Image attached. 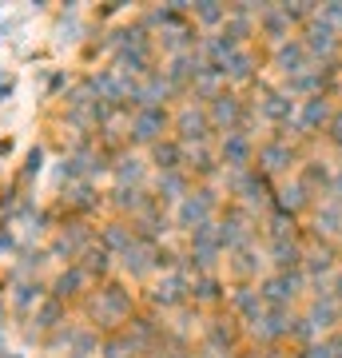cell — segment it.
Masks as SVG:
<instances>
[{
  "label": "cell",
  "mask_w": 342,
  "mask_h": 358,
  "mask_svg": "<svg viewBox=\"0 0 342 358\" xmlns=\"http://www.w3.org/2000/svg\"><path fill=\"white\" fill-rule=\"evenodd\" d=\"M32 291H40V287H32V282H16L13 303H16V307H28V303H32Z\"/></svg>",
  "instance_id": "1"
},
{
  "label": "cell",
  "mask_w": 342,
  "mask_h": 358,
  "mask_svg": "<svg viewBox=\"0 0 342 358\" xmlns=\"http://www.w3.org/2000/svg\"><path fill=\"white\" fill-rule=\"evenodd\" d=\"M80 287V275L76 271H72V275H60V279H56V294H72Z\"/></svg>",
  "instance_id": "2"
},
{
  "label": "cell",
  "mask_w": 342,
  "mask_h": 358,
  "mask_svg": "<svg viewBox=\"0 0 342 358\" xmlns=\"http://www.w3.org/2000/svg\"><path fill=\"white\" fill-rule=\"evenodd\" d=\"M56 315H60V307H56V303H44V307L36 310V322H40V327H52V319H56Z\"/></svg>",
  "instance_id": "3"
},
{
  "label": "cell",
  "mask_w": 342,
  "mask_h": 358,
  "mask_svg": "<svg viewBox=\"0 0 342 358\" xmlns=\"http://www.w3.org/2000/svg\"><path fill=\"white\" fill-rule=\"evenodd\" d=\"M40 159H44V152H40V148H32V152H28V176H32V171H40Z\"/></svg>",
  "instance_id": "4"
},
{
  "label": "cell",
  "mask_w": 342,
  "mask_h": 358,
  "mask_svg": "<svg viewBox=\"0 0 342 358\" xmlns=\"http://www.w3.org/2000/svg\"><path fill=\"white\" fill-rule=\"evenodd\" d=\"M0 251H13V231L0 223Z\"/></svg>",
  "instance_id": "5"
},
{
  "label": "cell",
  "mask_w": 342,
  "mask_h": 358,
  "mask_svg": "<svg viewBox=\"0 0 342 358\" xmlns=\"http://www.w3.org/2000/svg\"><path fill=\"white\" fill-rule=\"evenodd\" d=\"M4 96H8V76L0 72V100H4Z\"/></svg>",
  "instance_id": "6"
},
{
  "label": "cell",
  "mask_w": 342,
  "mask_h": 358,
  "mask_svg": "<svg viewBox=\"0 0 342 358\" xmlns=\"http://www.w3.org/2000/svg\"><path fill=\"white\" fill-rule=\"evenodd\" d=\"M4 310H8V307H4V294H0V322H4Z\"/></svg>",
  "instance_id": "7"
},
{
  "label": "cell",
  "mask_w": 342,
  "mask_h": 358,
  "mask_svg": "<svg viewBox=\"0 0 342 358\" xmlns=\"http://www.w3.org/2000/svg\"><path fill=\"white\" fill-rule=\"evenodd\" d=\"M0 155H8V140H0Z\"/></svg>",
  "instance_id": "8"
}]
</instances>
